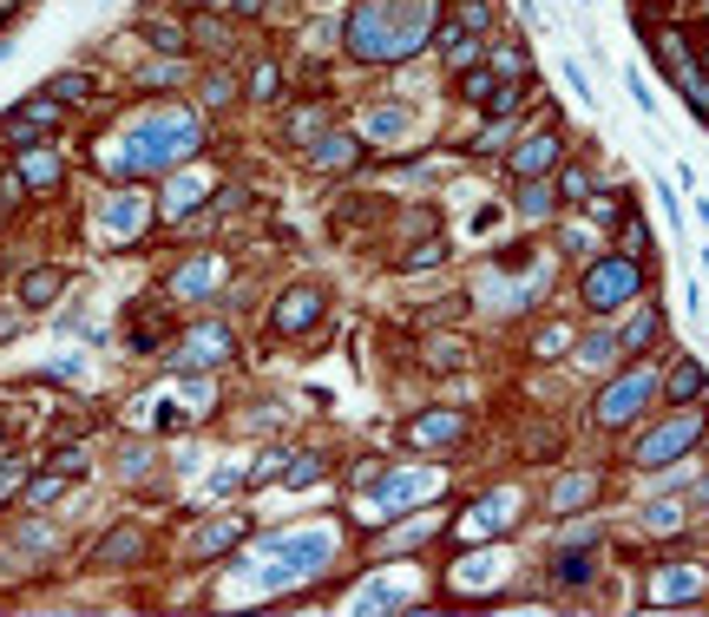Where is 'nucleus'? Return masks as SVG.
Masks as SVG:
<instances>
[{"mask_svg": "<svg viewBox=\"0 0 709 617\" xmlns=\"http://www.w3.org/2000/svg\"><path fill=\"white\" fill-rule=\"evenodd\" d=\"M316 316H322V289H316V282H302V289H289L283 302H277L270 329H283V336H296V329H309Z\"/></svg>", "mask_w": 709, "mask_h": 617, "instance_id": "nucleus-5", "label": "nucleus"}, {"mask_svg": "<svg viewBox=\"0 0 709 617\" xmlns=\"http://www.w3.org/2000/svg\"><path fill=\"white\" fill-rule=\"evenodd\" d=\"M440 53H447V67H473L480 60V40L460 27V33H440Z\"/></svg>", "mask_w": 709, "mask_h": 617, "instance_id": "nucleus-17", "label": "nucleus"}, {"mask_svg": "<svg viewBox=\"0 0 709 617\" xmlns=\"http://www.w3.org/2000/svg\"><path fill=\"white\" fill-rule=\"evenodd\" d=\"M144 230V198H126V205H112V237L119 243H132Z\"/></svg>", "mask_w": 709, "mask_h": 617, "instance_id": "nucleus-16", "label": "nucleus"}, {"mask_svg": "<svg viewBox=\"0 0 709 617\" xmlns=\"http://www.w3.org/2000/svg\"><path fill=\"white\" fill-rule=\"evenodd\" d=\"M559 191H566V205H585V198H591V178H585V171H566Z\"/></svg>", "mask_w": 709, "mask_h": 617, "instance_id": "nucleus-26", "label": "nucleus"}, {"mask_svg": "<svg viewBox=\"0 0 709 617\" xmlns=\"http://www.w3.org/2000/svg\"><path fill=\"white\" fill-rule=\"evenodd\" d=\"M139 79H144V86H178V79H184V67H178V60H158V67H144Z\"/></svg>", "mask_w": 709, "mask_h": 617, "instance_id": "nucleus-25", "label": "nucleus"}, {"mask_svg": "<svg viewBox=\"0 0 709 617\" xmlns=\"http://www.w3.org/2000/svg\"><path fill=\"white\" fill-rule=\"evenodd\" d=\"M60 474H40V480H33V492H27V499H33V506H47V499H60Z\"/></svg>", "mask_w": 709, "mask_h": 617, "instance_id": "nucleus-30", "label": "nucleus"}, {"mask_svg": "<svg viewBox=\"0 0 709 617\" xmlns=\"http://www.w3.org/2000/svg\"><path fill=\"white\" fill-rule=\"evenodd\" d=\"M60 126V99L53 92H40V99H27V106H13L7 119H0V138L20 151V145H33V138H47Z\"/></svg>", "mask_w": 709, "mask_h": 617, "instance_id": "nucleus-4", "label": "nucleus"}, {"mask_svg": "<svg viewBox=\"0 0 709 617\" xmlns=\"http://www.w3.org/2000/svg\"><path fill=\"white\" fill-rule=\"evenodd\" d=\"M650 401H657V375H650V368H631V375H618V381L598 395V420H605V427H625V420H638Z\"/></svg>", "mask_w": 709, "mask_h": 617, "instance_id": "nucleus-3", "label": "nucleus"}, {"mask_svg": "<svg viewBox=\"0 0 709 617\" xmlns=\"http://www.w3.org/2000/svg\"><path fill=\"white\" fill-rule=\"evenodd\" d=\"M0 447H7V420H0Z\"/></svg>", "mask_w": 709, "mask_h": 617, "instance_id": "nucleus-34", "label": "nucleus"}, {"mask_svg": "<svg viewBox=\"0 0 709 617\" xmlns=\"http://www.w3.org/2000/svg\"><path fill=\"white\" fill-rule=\"evenodd\" d=\"M20 486H27V467H20V460H13V467H0V506H7Z\"/></svg>", "mask_w": 709, "mask_h": 617, "instance_id": "nucleus-29", "label": "nucleus"}, {"mask_svg": "<svg viewBox=\"0 0 709 617\" xmlns=\"http://www.w3.org/2000/svg\"><path fill=\"white\" fill-rule=\"evenodd\" d=\"M361 158V145H354L349 132H329L322 145H316V171H342V165H354Z\"/></svg>", "mask_w": 709, "mask_h": 617, "instance_id": "nucleus-9", "label": "nucleus"}, {"mask_svg": "<svg viewBox=\"0 0 709 617\" xmlns=\"http://www.w3.org/2000/svg\"><path fill=\"white\" fill-rule=\"evenodd\" d=\"M53 474H60V480H67V474H86V454H79V447H67V454H53Z\"/></svg>", "mask_w": 709, "mask_h": 617, "instance_id": "nucleus-31", "label": "nucleus"}, {"mask_svg": "<svg viewBox=\"0 0 709 617\" xmlns=\"http://www.w3.org/2000/svg\"><path fill=\"white\" fill-rule=\"evenodd\" d=\"M132 551H139V533L126 526V533H112V546H99L92 558H99V565H119V558H132Z\"/></svg>", "mask_w": 709, "mask_h": 617, "instance_id": "nucleus-23", "label": "nucleus"}, {"mask_svg": "<svg viewBox=\"0 0 709 617\" xmlns=\"http://www.w3.org/2000/svg\"><path fill=\"white\" fill-rule=\"evenodd\" d=\"M499 86H506V79H499L493 67H480V72H467V79H460V92H467L473 106H493V99H499ZM512 86H519V79H512Z\"/></svg>", "mask_w": 709, "mask_h": 617, "instance_id": "nucleus-15", "label": "nucleus"}, {"mask_svg": "<svg viewBox=\"0 0 709 617\" xmlns=\"http://www.w3.org/2000/svg\"><path fill=\"white\" fill-rule=\"evenodd\" d=\"M519 205L532 210V217H546V210H552V191H546V185H526V191H519Z\"/></svg>", "mask_w": 709, "mask_h": 617, "instance_id": "nucleus-28", "label": "nucleus"}, {"mask_svg": "<svg viewBox=\"0 0 709 617\" xmlns=\"http://www.w3.org/2000/svg\"><path fill=\"white\" fill-rule=\"evenodd\" d=\"M703 434H709L703 401H697V408H677L670 420H663V427H650L638 447H631V460H638V467H670V460H683V454H690Z\"/></svg>", "mask_w": 709, "mask_h": 617, "instance_id": "nucleus-2", "label": "nucleus"}, {"mask_svg": "<svg viewBox=\"0 0 709 617\" xmlns=\"http://www.w3.org/2000/svg\"><path fill=\"white\" fill-rule=\"evenodd\" d=\"M460 434H467V414H421V420L408 427V440L427 447V454H433V447H453Z\"/></svg>", "mask_w": 709, "mask_h": 617, "instance_id": "nucleus-7", "label": "nucleus"}, {"mask_svg": "<svg viewBox=\"0 0 709 617\" xmlns=\"http://www.w3.org/2000/svg\"><path fill=\"white\" fill-rule=\"evenodd\" d=\"M598 499V480L591 474H578V480H566V486H552V506L559 512H578V506H591Z\"/></svg>", "mask_w": 709, "mask_h": 617, "instance_id": "nucleus-14", "label": "nucleus"}, {"mask_svg": "<svg viewBox=\"0 0 709 617\" xmlns=\"http://www.w3.org/2000/svg\"><path fill=\"white\" fill-rule=\"evenodd\" d=\"M427 361H433V368H447V361H460V342H433V348H427Z\"/></svg>", "mask_w": 709, "mask_h": 617, "instance_id": "nucleus-33", "label": "nucleus"}, {"mask_svg": "<svg viewBox=\"0 0 709 617\" xmlns=\"http://www.w3.org/2000/svg\"><path fill=\"white\" fill-rule=\"evenodd\" d=\"M552 578H559V585H585V578H591V558H585V546H571V558H559V565H552Z\"/></svg>", "mask_w": 709, "mask_h": 617, "instance_id": "nucleus-21", "label": "nucleus"}, {"mask_svg": "<svg viewBox=\"0 0 709 617\" xmlns=\"http://www.w3.org/2000/svg\"><path fill=\"white\" fill-rule=\"evenodd\" d=\"M552 165H559V132H539L526 151H512V165H506V171H512V178H546Z\"/></svg>", "mask_w": 709, "mask_h": 617, "instance_id": "nucleus-8", "label": "nucleus"}, {"mask_svg": "<svg viewBox=\"0 0 709 617\" xmlns=\"http://www.w3.org/2000/svg\"><path fill=\"white\" fill-rule=\"evenodd\" d=\"M144 33H151V47H164V53H184V27H178V20H151Z\"/></svg>", "mask_w": 709, "mask_h": 617, "instance_id": "nucleus-22", "label": "nucleus"}, {"mask_svg": "<svg viewBox=\"0 0 709 617\" xmlns=\"http://www.w3.org/2000/svg\"><path fill=\"white\" fill-rule=\"evenodd\" d=\"M316 132H322V112H296V119H289V138H302V145H309Z\"/></svg>", "mask_w": 709, "mask_h": 617, "instance_id": "nucleus-27", "label": "nucleus"}, {"mask_svg": "<svg viewBox=\"0 0 709 617\" xmlns=\"http://www.w3.org/2000/svg\"><path fill=\"white\" fill-rule=\"evenodd\" d=\"M20 185H27V191H53V185H60V158H47V151L20 158Z\"/></svg>", "mask_w": 709, "mask_h": 617, "instance_id": "nucleus-11", "label": "nucleus"}, {"mask_svg": "<svg viewBox=\"0 0 709 617\" xmlns=\"http://www.w3.org/2000/svg\"><path fill=\"white\" fill-rule=\"evenodd\" d=\"M237 539H243V526H237V519H223V526H204V533H198V546H191V558H217V551H230Z\"/></svg>", "mask_w": 709, "mask_h": 617, "instance_id": "nucleus-13", "label": "nucleus"}, {"mask_svg": "<svg viewBox=\"0 0 709 617\" xmlns=\"http://www.w3.org/2000/svg\"><path fill=\"white\" fill-rule=\"evenodd\" d=\"M703 395H709V375L697 368V361H690V355H683V361L663 375V401H670V408H697Z\"/></svg>", "mask_w": 709, "mask_h": 617, "instance_id": "nucleus-6", "label": "nucleus"}, {"mask_svg": "<svg viewBox=\"0 0 709 617\" xmlns=\"http://www.w3.org/2000/svg\"><path fill=\"white\" fill-rule=\"evenodd\" d=\"M487 67H493L499 79H526L532 60H526V47H493V60H487Z\"/></svg>", "mask_w": 709, "mask_h": 617, "instance_id": "nucleus-18", "label": "nucleus"}, {"mask_svg": "<svg viewBox=\"0 0 709 617\" xmlns=\"http://www.w3.org/2000/svg\"><path fill=\"white\" fill-rule=\"evenodd\" d=\"M47 92H53L60 106H79V99H92V79H86V72H60V79H53Z\"/></svg>", "mask_w": 709, "mask_h": 617, "instance_id": "nucleus-19", "label": "nucleus"}, {"mask_svg": "<svg viewBox=\"0 0 709 617\" xmlns=\"http://www.w3.org/2000/svg\"><path fill=\"white\" fill-rule=\"evenodd\" d=\"M578 296H585V309H625V302H638L643 296V263L638 257H598L591 270H585V282H578Z\"/></svg>", "mask_w": 709, "mask_h": 617, "instance_id": "nucleus-1", "label": "nucleus"}, {"mask_svg": "<svg viewBox=\"0 0 709 617\" xmlns=\"http://www.w3.org/2000/svg\"><path fill=\"white\" fill-rule=\"evenodd\" d=\"M618 250L643 263V250H650V230H643V217H625V223H618Z\"/></svg>", "mask_w": 709, "mask_h": 617, "instance_id": "nucleus-20", "label": "nucleus"}, {"mask_svg": "<svg viewBox=\"0 0 709 617\" xmlns=\"http://www.w3.org/2000/svg\"><path fill=\"white\" fill-rule=\"evenodd\" d=\"M657 336H663V316H657V309H643L638 322H631V329L618 336V348H625V355H643V348L657 342Z\"/></svg>", "mask_w": 709, "mask_h": 617, "instance_id": "nucleus-12", "label": "nucleus"}, {"mask_svg": "<svg viewBox=\"0 0 709 617\" xmlns=\"http://www.w3.org/2000/svg\"><path fill=\"white\" fill-rule=\"evenodd\" d=\"M440 257H447V243H421V250L408 257V270H427V263H440Z\"/></svg>", "mask_w": 709, "mask_h": 617, "instance_id": "nucleus-32", "label": "nucleus"}, {"mask_svg": "<svg viewBox=\"0 0 709 617\" xmlns=\"http://www.w3.org/2000/svg\"><path fill=\"white\" fill-rule=\"evenodd\" d=\"M460 27L467 33H487L493 27V0H460Z\"/></svg>", "mask_w": 709, "mask_h": 617, "instance_id": "nucleus-24", "label": "nucleus"}, {"mask_svg": "<svg viewBox=\"0 0 709 617\" xmlns=\"http://www.w3.org/2000/svg\"><path fill=\"white\" fill-rule=\"evenodd\" d=\"M60 289H67V276H60V270H33L27 282H20V302H27V309H47Z\"/></svg>", "mask_w": 709, "mask_h": 617, "instance_id": "nucleus-10", "label": "nucleus"}]
</instances>
